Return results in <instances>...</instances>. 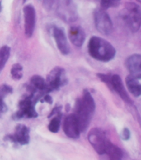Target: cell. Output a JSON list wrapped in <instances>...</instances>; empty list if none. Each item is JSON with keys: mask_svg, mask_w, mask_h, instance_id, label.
Returning a JSON list of instances; mask_svg holds the SVG:
<instances>
[{"mask_svg": "<svg viewBox=\"0 0 141 160\" xmlns=\"http://www.w3.org/2000/svg\"><path fill=\"white\" fill-rule=\"evenodd\" d=\"M96 102L88 90H84L82 97L77 100L75 103L74 112L79 125L81 132H84L89 126L91 120L95 113Z\"/></svg>", "mask_w": 141, "mask_h": 160, "instance_id": "obj_1", "label": "cell"}, {"mask_svg": "<svg viewBox=\"0 0 141 160\" xmlns=\"http://www.w3.org/2000/svg\"><path fill=\"white\" fill-rule=\"evenodd\" d=\"M44 7L52 10L65 22H73L78 18L77 8L72 0H44Z\"/></svg>", "mask_w": 141, "mask_h": 160, "instance_id": "obj_2", "label": "cell"}, {"mask_svg": "<svg viewBox=\"0 0 141 160\" xmlns=\"http://www.w3.org/2000/svg\"><path fill=\"white\" fill-rule=\"evenodd\" d=\"M88 52L93 58L101 62H109L115 56L114 46L102 38L93 36L88 42Z\"/></svg>", "mask_w": 141, "mask_h": 160, "instance_id": "obj_3", "label": "cell"}, {"mask_svg": "<svg viewBox=\"0 0 141 160\" xmlns=\"http://www.w3.org/2000/svg\"><path fill=\"white\" fill-rule=\"evenodd\" d=\"M120 17L131 32H136L141 27V9L134 2H127L120 12Z\"/></svg>", "mask_w": 141, "mask_h": 160, "instance_id": "obj_4", "label": "cell"}, {"mask_svg": "<svg viewBox=\"0 0 141 160\" xmlns=\"http://www.w3.org/2000/svg\"><path fill=\"white\" fill-rule=\"evenodd\" d=\"M88 141L95 151L101 156L106 152L107 146L110 142L106 132L99 128H94L88 132Z\"/></svg>", "mask_w": 141, "mask_h": 160, "instance_id": "obj_5", "label": "cell"}, {"mask_svg": "<svg viewBox=\"0 0 141 160\" xmlns=\"http://www.w3.org/2000/svg\"><path fill=\"white\" fill-rule=\"evenodd\" d=\"M67 81L64 68L59 66L53 68L46 78L48 92H50L51 91L59 89L60 88H62L67 83Z\"/></svg>", "mask_w": 141, "mask_h": 160, "instance_id": "obj_6", "label": "cell"}, {"mask_svg": "<svg viewBox=\"0 0 141 160\" xmlns=\"http://www.w3.org/2000/svg\"><path fill=\"white\" fill-rule=\"evenodd\" d=\"M37 112L35 108V95L29 94L23 99L20 100L18 110L15 113V118H34L37 117Z\"/></svg>", "mask_w": 141, "mask_h": 160, "instance_id": "obj_7", "label": "cell"}, {"mask_svg": "<svg viewBox=\"0 0 141 160\" xmlns=\"http://www.w3.org/2000/svg\"><path fill=\"white\" fill-rule=\"evenodd\" d=\"M94 22L96 28L104 35H110L113 31V22L106 10L101 8L94 12Z\"/></svg>", "mask_w": 141, "mask_h": 160, "instance_id": "obj_8", "label": "cell"}, {"mask_svg": "<svg viewBox=\"0 0 141 160\" xmlns=\"http://www.w3.org/2000/svg\"><path fill=\"white\" fill-rule=\"evenodd\" d=\"M23 17H24V32L27 38L32 37L36 27V9L31 4H27L23 7Z\"/></svg>", "mask_w": 141, "mask_h": 160, "instance_id": "obj_9", "label": "cell"}, {"mask_svg": "<svg viewBox=\"0 0 141 160\" xmlns=\"http://www.w3.org/2000/svg\"><path fill=\"white\" fill-rule=\"evenodd\" d=\"M52 35H53L55 42L59 52L62 55L69 54L71 52V48H70L69 42H68L64 30L57 26H54L52 28Z\"/></svg>", "mask_w": 141, "mask_h": 160, "instance_id": "obj_10", "label": "cell"}, {"mask_svg": "<svg viewBox=\"0 0 141 160\" xmlns=\"http://www.w3.org/2000/svg\"><path fill=\"white\" fill-rule=\"evenodd\" d=\"M63 131H64L65 134L70 138L77 139L80 138L82 132L80 130L77 118L73 113L69 114L65 118L64 122H63Z\"/></svg>", "mask_w": 141, "mask_h": 160, "instance_id": "obj_11", "label": "cell"}, {"mask_svg": "<svg viewBox=\"0 0 141 160\" xmlns=\"http://www.w3.org/2000/svg\"><path fill=\"white\" fill-rule=\"evenodd\" d=\"M7 138L11 141L18 142L21 145H27L30 142V129L24 124H17L15 128L13 134L8 135Z\"/></svg>", "mask_w": 141, "mask_h": 160, "instance_id": "obj_12", "label": "cell"}, {"mask_svg": "<svg viewBox=\"0 0 141 160\" xmlns=\"http://www.w3.org/2000/svg\"><path fill=\"white\" fill-rule=\"evenodd\" d=\"M110 86L119 94V96L124 100L125 102L128 103H132V101L129 98V94L127 93L126 90L125 88L123 82H122L121 78L118 74H114L110 76Z\"/></svg>", "mask_w": 141, "mask_h": 160, "instance_id": "obj_13", "label": "cell"}, {"mask_svg": "<svg viewBox=\"0 0 141 160\" xmlns=\"http://www.w3.org/2000/svg\"><path fill=\"white\" fill-rule=\"evenodd\" d=\"M125 64L131 76L137 79H141V54L136 53L129 56Z\"/></svg>", "mask_w": 141, "mask_h": 160, "instance_id": "obj_14", "label": "cell"}, {"mask_svg": "<svg viewBox=\"0 0 141 160\" xmlns=\"http://www.w3.org/2000/svg\"><path fill=\"white\" fill-rule=\"evenodd\" d=\"M68 38L72 44L76 47H82L86 40V33L81 26L74 25L70 28Z\"/></svg>", "mask_w": 141, "mask_h": 160, "instance_id": "obj_15", "label": "cell"}, {"mask_svg": "<svg viewBox=\"0 0 141 160\" xmlns=\"http://www.w3.org/2000/svg\"><path fill=\"white\" fill-rule=\"evenodd\" d=\"M101 156H104L105 160H122L123 152L118 146L113 144L111 142L107 146L106 152Z\"/></svg>", "mask_w": 141, "mask_h": 160, "instance_id": "obj_16", "label": "cell"}, {"mask_svg": "<svg viewBox=\"0 0 141 160\" xmlns=\"http://www.w3.org/2000/svg\"><path fill=\"white\" fill-rule=\"evenodd\" d=\"M125 82L128 89L132 95H134V97L141 96V83L137 78L129 75L125 78Z\"/></svg>", "mask_w": 141, "mask_h": 160, "instance_id": "obj_17", "label": "cell"}, {"mask_svg": "<svg viewBox=\"0 0 141 160\" xmlns=\"http://www.w3.org/2000/svg\"><path fill=\"white\" fill-rule=\"evenodd\" d=\"M30 85L32 86L35 90L38 92H43L44 93H49L47 89L46 79H44L40 75H33L30 79Z\"/></svg>", "mask_w": 141, "mask_h": 160, "instance_id": "obj_18", "label": "cell"}, {"mask_svg": "<svg viewBox=\"0 0 141 160\" xmlns=\"http://www.w3.org/2000/svg\"><path fill=\"white\" fill-rule=\"evenodd\" d=\"M10 53H11V48L9 46L4 45L0 48V72L3 69V68L9 59Z\"/></svg>", "mask_w": 141, "mask_h": 160, "instance_id": "obj_19", "label": "cell"}, {"mask_svg": "<svg viewBox=\"0 0 141 160\" xmlns=\"http://www.w3.org/2000/svg\"><path fill=\"white\" fill-rule=\"evenodd\" d=\"M61 118H62V115H60L59 113V114L55 115L51 119L48 124V129L50 132L56 133L59 131L60 127H61Z\"/></svg>", "mask_w": 141, "mask_h": 160, "instance_id": "obj_20", "label": "cell"}, {"mask_svg": "<svg viewBox=\"0 0 141 160\" xmlns=\"http://www.w3.org/2000/svg\"><path fill=\"white\" fill-rule=\"evenodd\" d=\"M11 76L13 79L19 80L21 79L23 76V68L22 66L20 63H15L12 66L11 68Z\"/></svg>", "mask_w": 141, "mask_h": 160, "instance_id": "obj_21", "label": "cell"}, {"mask_svg": "<svg viewBox=\"0 0 141 160\" xmlns=\"http://www.w3.org/2000/svg\"><path fill=\"white\" fill-rule=\"evenodd\" d=\"M12 92V88L11 86L7 84H3L0 86V98H4L7 95Z\"/></svg>", "mask_w": 141, "mask_h": 160, "instance_id": "obj_22", "label": "cell"}, {"mask_svg": "<svg viewBox=\"0 0 141 160\" xmlns=\"http://www.w3.org/2000/svg\"><path fill=\"white\" fill-rule=\"evenodd\" d=\"M61 111H62V106H56V107L52 110V112H50L48 118H51L52 116H55V115H57L61 113Z\"/></svg>", "mask_w": 141, "mask_h": 160, "instance_id": "obj_23", "label": "cell"}, {"mask_svg": "<svg viewBox=\"0 0 141 160\" xmlns=\"http://www.w3.org/2000/svg\"><path fill=\"white\" fill-rule=\"evenodd\" d=\"M121 137L124 140H129V138H130V132L129 130L127 128H125L123 131H122Z\"/></svg>", "mask_w": 141, "mask_h": 160, "instance_id": "obj_24", "label": "cell"}, {"mask_svg": "<svg viewBox=\"0 0 141 160\" xmlns=\"http://www.w3.org/2000/svg\"><path fill=\"white\" fill-rule=\"evenodd\" d=\"M7 105H6V103L3 101V98H0V114L1 113H4L7 111Z\"/></svg>", "mask_w": 141, "mask_h": 160, "instance_id": "obj_25", "label": "cell"}, {"mask_svg": "<svg viewBox=\"0 0 141 160\" xmlns=\"http://www.w3.org/2000/svg\"><path fill=\"white\" fill-rule=\"evenodd\" d=\"M44 100L47 102L50 103V104H52V98L51 97L48 93H46V95L44 96Z\"/></svg>", "mask_w": 141, "mask_h": 160, "instance_id": "obj_26", "label": "cell"}, {"mask_svg": "<svg viewBox=\"0 0 141 160\" xmlns=\"http://www.w3.org/2000/svg\"><path fill=\"white\" fill-rule=\"evenodd\" d=\"M112 2H115V4H117V3H118V2H120V0H111Z\"/></svg>", "mask_w": 141, "mask_h": 160, "instance_id": "obj_27", "label": "cell"}, {"mask_svg": "<svg viewBox=\"0 0 141 160\" xmlns=\"http://www.w3.org/2000/svg\"><path fill=\"white\" fill-rule=\"evenodd\" d=\"M27 2V0H22V2H23V3H24V2Z\"/></svg>", "mask_w": 141, "mask_h": 160, "instance_id": "obj_28", "label": "cell"}, {"mask_svg": "<svg viewBox=\"0 0 141 160\" xmlns=\"http://www.w3.org/2000/svg\"><path fill=\"white\" fill-rule=\"evenodd\" d=\"M138 1H139V2H141V0H138Z\"/></svg>", "mask_w": 141, "mask_h": 160, "instance_id": "obj_29", "label": "cell"}]
</instances>
